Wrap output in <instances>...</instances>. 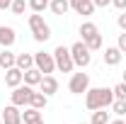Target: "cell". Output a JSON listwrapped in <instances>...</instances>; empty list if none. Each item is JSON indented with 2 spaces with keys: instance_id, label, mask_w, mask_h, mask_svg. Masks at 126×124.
<instances>
[{
  "instance_id": "33",
  "label": "cell",
  "mask_w": 126,
  "mask_h": 124,
  "mask_svg": "<svg viewBox=\"0 0 126 124\" xmlns=\"http://www.w3.org/2000/svg\"><path fill=\"white\" fill-rule=\"evenodd\" d=\"M124 83H126V71H124Z\"/></svg>"
},
{
  "instance_id": "16",
  "label": "cell",
  "mask_w": 126,
  "mask_h": 124,
  "mask_svg": "<svg viewBox=\"0 0 126 124\" xmlns=\"http://www.w3.org/2000/svg\"><path fill=\"white\" fill-rule=\"evenodd\" d=\"M48 7H51L53 15H65V12L70 10V0H51Z\"/></svg>"
},
{
  "instance_id": "4",
  "label": "cell",
  "mask_w": 126,
  "mask_h": 124,
  "mask_svg": "<svg viewBox=\"0 0 126 124\" xmlns=\"http://www.w3.org/2000/svg\"><path fill=\"white\" fill-rule=\"evenodd\" d=\"M53 59H56V68L63 71V73H70L73 66H75V63H73V56H70V49H65V46H56Z\"/></svg>"
},
{
  "instance_id": "29",
  "label": "cell",
  "mask_w": 126,
  "mask_h": 124,
  "mask_svg": "<svg viewBox=\"0 0 126 124\" xmlns=\"http://www.w3.org/2000/svg\"><path fill=\"white\" fill-rule=\"evenodd\" d=\"M119 27H121V32H126V12L119 15Z\"/></svg>"
},
{
  "instance_id": "9",
  "label": "cell",
  "mask_w": 126,
  "mask_h": 124,
  "mask_svg": "<svg viewBox=\"0 0 126 124\" xmlns=\"http://www.w3.org/2000/svg\"><path fill=\"white\" fill-rule=\"evenodd\" d=\"M2 124H22V112L17 105H10L2 109Z\"/></svg>"
},
{
  "instance_id": "26",
  "label": "cell",
  "mask_w": 126,
  "mask_h": 124,
  "mask_svg": "<svg viewBox=\"0 0 126 124\" xmlns=\"http://www.w3.org/2000/svg\"><path fill=\"white\" fill-rule=\"evenodd\" d=\"M85 44H87V49H90V51H97V49L102 46V34H94L92 39H90V41H85Z\"/></svg>"
},
{
  "instance_id": "28",
  "label": "cell",
  "mask_w": 126,
  "mask_h": 124,
  "mask_svg": "<svg viewBox=\"0 0 126 124\" xmlns=\"http://www.w3.org/2000/svg\"><path fill=\"white\" fill-rule=\"evenodd\" d=\"M111 5H114L119 12H121V10H126V0H111Z\"/></svg>"
},
{
  "instance_id": "1",
  "label": "cell",
  "mask_w": 126,
  "mask_h": 124,
  "mask_svg": "<svg viewBox=\"0 0 126 124\" xmlns=\"http://www.w3.org/2000/svg\"><path fill=\"white\" fill-rule=\"evenodd\" d=\"M111 102H114V90L111 88H87V93H85V105L92 112L111 107Z\"/></svg>"
},
{
  "instance_id": "5",
  "label": "cell",
  "mask_w": 126,
  "mask_h": 124,
  "mask_svg": "<svg viewBox=\"0 0 126 124\" xmlns=\"http://www.w3.org/2000/svg\"><path fill=\"white\" fill-rule=\"evenodd\" d=\"M34 66L44 73V76H48V73H53V68H56V59H53V54H36L34 56Z\"/></svg>"
},
{
  "instance_id": "24",
  "label": "cell",
  "mask_w": 126,
  "mask_h": 124,
  "mask_svg": "<svg viewBox=\"0 0 126 124\" xmlns=\"http://www.w3.org/2000/svg\"><path fill=\"white\" fill-rule=\"evenodd\" d=\"M111 109H114L119 117H124L126 114V100H114V102H111Z\"/></svg>"
},
{
  "instance_id": "7",
  "label": "cell",
  "mask_w": 126,
  "mask_h": 124,
  "mask_svg": "<svg viewBox=\"0 0 126 124\" xmlns=\"http://www.w3.org/2000/svg\"><path fill=\"white\" fill-rule=\"evenodd\" d=\"M32 95H34V90H32V85H17L15 93H12V105H17V107H24V105H29L32 102Z\"/></svg>"
},
{
  "instance_id": "23",
  "label": "cell",
  "mask_w": 126,
  "mask_h": 124,
  "mask_svg": "<svg viewBox=\"0 0 126 124\" xmlns=\"http://www.w3.org/2000/svg\"><path fill=\"white\" fill-rule=\"evenodd\" d=\"M27 5H29L34 12H44V10H46V5H48V0H29Z\"/></svg>"
},
{
  "instance_id": "31",
  "label": "cell",
  "mask_w": 126,
  "mask_h": 124,
  "mask_svg": "<svg viewBox=\"0 0 126 124\" xmlns=\"http://www.w3.org/2000/svg\"><path fill=\"white\" fill-rule=\"evenodd\" d=\"M10 5H12V0H0V10H7Z\"/></svg>"
},
{
  "instance_id": "25",
  "label": "cell",
  "mask_w": 126,
  "mask_h": 124,
  "mask_svg": "<svg viewBox=\"0 0 126 124\" xmlns=\"http://www.w3.org/2000/svg\"><path fill=\"white\" fill-rule=\"evenodd\" d=\"M24 7H27L24 0H12V5H10V10H12L15 15H24Z\"/></svg>"
},
{
  "instance_id": "3",
  "label": "cell",
  "mask_w": 126,
  "mask_h": 124,
  "mask_svg": "<svg viewBox=\"0 0 126 124\" xmlns=\"http://www.w3.org/2000/svg\"><path fill=\"white\" fill-rule=\"evenodd\" d=\"M70 56H73V63L80 66V68H85V66H90L92 61V56H90V49L85 41H75L73 46H70Z\"/></svg>"
},
{
  "instance_id": "17",
  "label": "cell",
  "mask_w": 126,
  "mask_h": 124,
  "mask_svg": "<svg viewBox=\"0 0 126 124\" xmlns=\"http://www.w3.org/2000/svg\"><path fill=\"white\" fill-rule=\"evenodd\" d=\"M15 61H17V56L12 54V51H7V49H5V51L0 54V68H5V71H7V68H12V66H15Z\"/></svg>"
},
{
  "instance_id": "14",
  "label": "cell",
  "mask_w": 126,
  "mask_h": 124,
  "mask_svg": "<svg viewBox=\"0 0 126 124\" xmlns=\"http://www.w3.org/2000/svg\"><path fill=\"white\" fill-rule=\"evenodd\" d=\"M41 78H44V73H41L36 66H32V68L24 71V83H27V85H39V83H41Z\"/></svg>"
},
{
  "instance_id": "12",
  "label": "cell",
  "mask_w": 126,
  "mask_h": 124,
  "mask_svg": "<svg viewBox=\"0 0 126 124\" xmlns=\"http://www.w3.org/2000/svg\"><path fill=\"white\" fill-rule=\"evenodd\" d=\"M39 88H41V93L48 97V95H53L56 90H58V80H56L53 76H44V78H41V83H39Z\"/></svg>"
},
{
  "instance_id": "22",
  "label": "cell",
  "mask_w": 126,
  "mask_h": 124,
  "mask_svg": "<svg viewBox=\"0 0 126 124\" xmlns=\"http://www.w3.org/2000/svg\"><path fill=\"white\" fill-rule=\"evenodd\" d=\"M111 90H114V100H126V83L124 80H121L119 85H114Z\"/></svg>"
},
{
  "instance_id": "2",
  "label": "cell",
  "mask_w": 126,
  "mask_h": 124,
  "mask_svg": "<svg viewBox=\"0 0 126 124\" xmlns=\"http://www.w3.org/2000/svg\"><path fill=\"white\" fill-rule=\"evenodd\" d=\"M29 27H32V34H34L36 41H48L51 27L44 22V17L39 15V12H36V15H29Z\"/></svg>"
},
{
  "instance_id": "20",
  "label": "cell",
  "mask_w": 126,
  "mask_h": 124,
  "mask_svg": "<svg viewBox=\"0 0 126 124\" xmlns=\"http://www.w3.org/2000/svg\"><path fill=\"white\" fill-rule=\"evenodd\" d=\"M46 102H48V97L44 93H34L29 105H32V107H36V109H44V107H46Z\"/></svg>"
},
{
  "instance_id": "18",
  "label": "cell",
  "mask_w": 126,
  "mask_h": 124,
  "mask_svg": "<svg viewBox=\"0 0 126 124\" xmlns=\"http://www.w3.org/2000/svg\"><path fill=\"white\" fill-rule=\"evenodd\" d=\"M15 66L19 68V71H27V68L34 66V56H29V54H19L17 61H15Z\"/></svg>"
},
{
  "instance_id": "10",
  "label": "cell",
  "mask_w": 126,
  "mask_h": 124,
  "mask_svg": "<svg viewBox=\"0 0 126 124\" xmlns=\"http://www.w3.org/2000/svg\"><path fill=\"white\" fill-rule=\"evenodd\" d=\"M70 7L78 15H92L94 12V2L92 0H70Z\"/></svg>"
},
{
  "instance_id": "32",
  "label": "cell",
  "mask_w": 126,
  "mask_h": 124,
  "mask_svg": "<svg viewBox=\"0 0 126 124\" xmlns=\"http://www.w3.org/2000/svg\"><path fill=\"white\" fill-rule=\"evenodd\" d=\"M111 124H126V122H121V119H114V122H111Z\"/></svg>"
},
{
  "instance_id": "21",
  "label": "cell",
  "mask_w": 126,
  "mask_h": 124,
  "mask_svg": "<svg viewBox=\"0 0 126 124\" xmlns=\"http://www.w3.org/2000/svg\"><path fill=\"white\" fill-rule=\"evenodd\" d=\"M92 122L94 124H107V122H109V114H107L104 109H94V112H92Z\"/></svg>"
},
{
  "instance_id": "8",
  "label": "cell",
  "mask_w": 126,
  "mask_h": 124,
  "mask_svg": "<svg viewBox=\"0 0 126 124\" xmlns=\"http://www.w3.org/2000/svg\"><path fill=\"white\" fill-rule=\"evenodd\" d=\"M22 80H24V71H19L17 66H12V68L5 71V85H7V88H17V85H22Z\"/></svg>"
},
{
  "instance_id": "19",
  "label": "cell",
  "mask_w": 126,
  "mask_h": 124,
  "mask_svg": "<svg viewBox=\"0 0 126 124\" xmlns=\"http://www.w3.org/2000/svg\"><path fill=\"white\" fill-rule=\"evenodd\" d=\"M80 34H82V41H90L94 34H99V32H97V27H94L92 22H85V24L80 27Z\"/></svg>"
},
{
  "instance_id": "15",
  "label": "cell",
  "mask_w": 126,
  "mask_h": 124,
  "mask_svg": "<svg viewBox=\"0 0 126 124\" xmlns=\"http://www.w3.org/2000/svg\"><path fill=\"white\" fill-rule=\"evenodd\" d=\"M121 56H124V54H121L119 46H111V49L104 51V61H107V66H116V63L121 61Z\"/></svg>"
},
{
  "instance_id": "34",
  "label": "cell",
  "mask_w": 126,
  "mask_h": 124,
  "mask_svg": "<svg viewBox=\"0 0 126 124\" xmlns=\"http://www.w3.org/2000/svg\"><path fill=\"white\" fill-rule=\"evenodd\" d=\"M0 124H2V119H0Z\"/></svg>"
},
{
  "instance_id": "30",
  "label": "cell",
  "mask_w": 126,
  "mask_h": 124,
  "mask_svg": "<svg viewBox=\"0 0 126 124\" xmlns=\"http://www.w3.org/2000/svg\"><path fill=\"white\" fill-rule=\"evenodd\" d=\"M94 7H107V5H111V0H92Z\"/></svg>"
},
{
  "instance_id": "13",
  "label": "cell",
  "mask_w": 126,
  "mask_h": 124,
  "mask_svg": "<svg viewBox=\"0 0 126 124\" xmlns=\"http://www.w3.org/2000/svg\"><path fill=\"white\" fill-rule=\"evenodd\" d=\"M15 39H17V34H15L12 27H0V46L10 49L12 44H15Z\"/></svg>"
},
{
  "instance_id": "35",
  "label": "cell",
  "mask_w": 126,
  "mask_h": 124,
  "mask_svg": "<svg viewBox=\"0 0 126 124\" xmlns=\"http://www.w3.org/2000/svg\"><path fill=\"white\" fill-rule=\"evenodd\" d=\"M48 2H51V0H48Z\"/></svg>"
},
{
  "instance_id": "36",
  "label": "cell",
  "mask_w": 126,
  "mask_h": 124,
  "mask_svg": "<svg viewBox=\"0 0 126 124\" xmlns=\"http://www.w3.org/2000/svg\"><path fill=\"white\" fill-rule=\"evenodd\" d=\"M92 124H94V122H92Z\"/></svg>"
},
{
  "instance_id": "27",
  "label": "cell",
  "mask_w": 126,
  "mask_h": 124,
  "mask_svg": "<svg viewBox=\"0 0 126 124\" xmlns=\"http://www.w3.org/2000/svg\"><path fill=\"white\" fill-rule=\"evenodd\" d=\"M116 46L121 49V54H126V32H121V34H119V44H116Z\"/></svg>"
},
{
  "instance_id": "11",
  "label": "cell",
  "mask_w": 126,
  "mask_h": 124,
  "mask_svg": "<svg viewBox=\"0 0 126 124\" xmlns=\"http://www.w3.org/2000/svg\"><path fill=\"white\" fill-rule=\"evenodd\" d=\"M22 119H24V124H44L41 109L32 107V105H29V109H24V112H22Z\"/></svg>"
},
{
  "instance_id": "6",
  "label": "cell",
  "mask_w": 126,
  "mask_h": 124,
  "mask_svg": "<svg viewBox=\"0 0 126 124\" xmlns=\"http://www.w3.org/2000/svg\"><path fill=\"white\" fill-rule=\"evenodd\" d=\"M68 88H70V93H75V95L87 93V88H90V76H87V73H73Z\"/></svg>"
}]
</instances>
